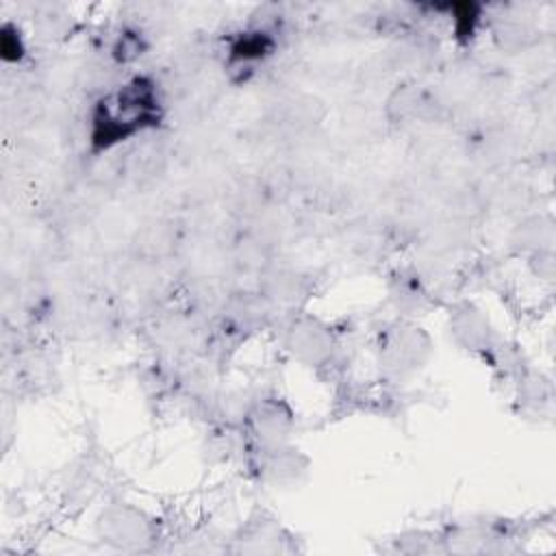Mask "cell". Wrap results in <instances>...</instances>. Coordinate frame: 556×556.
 <instances>
[{
	"instance_id": "5",
	"label": "cell",
	"mask_w": 556,
	"mask_h": 556,
	"mask_svg": "<svg viewBox=\"0 0 556 556\" xmlns=\"http://www.w3.org/2000/svg\"><path fill=\"white\" fill-rule=\"evenodd\" d=\"M491 330L493 328L489 324V317L480 308L465 304L454 311L452 332L463 348L486 350L491 345Z\"/></svg>"
},
{
	"instance_id": "1",
	"label": "cell",
	"mask_w": 556,
	"mask_h": 556,
	"mask_svg": "<svg viewBox=\"0 0 556 556\" xmlns=\"http://www.w3.org/2000/svg\"><path fill=\"white\" fill-rule=\"evenodd\" d=\"M165 113L159 85L150 76H130L104 91L89 113L91 150L109 152L154 130Z\"/></svg>"
},
{
	"instance_id": "3",
	"label": "cell",
	"mask_w": 556,
	"mask_h": 556,
	"mask_svg": "<svg viewBox=\"0 0 556 556\" xmlns=\"http://www.w3.org/2000/svg\"><path fill=\"white\" fill-rule=\"evenodd\" d=\"M100 541L115 549L139 552L146 549L154 539L152 519L132 504H111L96 519Z\"/></svg>"
},
{
	"instance_id": "4",
	"label": "cell",
	"mask_w": 556,
	"mask_h": 556,
	"mask_svg": "<svg viewBox=\"0 0 556 556\" xmlns=\"http://www.w3.org/2000/svg\"><path fill=\"white\" fill-rule=\"evenodd\" d=\"M289 350L308 365H319L330 358L334 339L326 324L315 317H300L287 332Z\"/></svg>"
},
{
	"instance_id": "2",
	"label": "cell",
	"mask_w": 556,
	"mask_h": 556,
	"mask_svg": "<svg viewBox=\"0 0 556 556\" xmlns=\"http://www.w3.org/2000/svg\"><path fill=\"white\" fill-rule=\"evenodd\" d=\"M430 339L428 334L413 324H400L389 328L380 337L378 354H380V367L395 378L417 374L428 356H430Z\"/></svg>"
},
{
	"instance_id": "6",
	"label": "cell",
	"mask_w": 556,
	"mask_h": 556,
	"mask_svg": "<svg viewBox=\"0 0 556 556\" xmlns=\"http://www.w3.org/2000/svg\"><path fill=\"white\" fill-rule=\"evenodd\" d=\"M252 421H254L256 437L267 447L282 445V437L287 434V430L291 426L289 413H285V408L278 406L276 402H265L263 406H258V410L254 413Z\"/></svg>"
}]
</instances>
